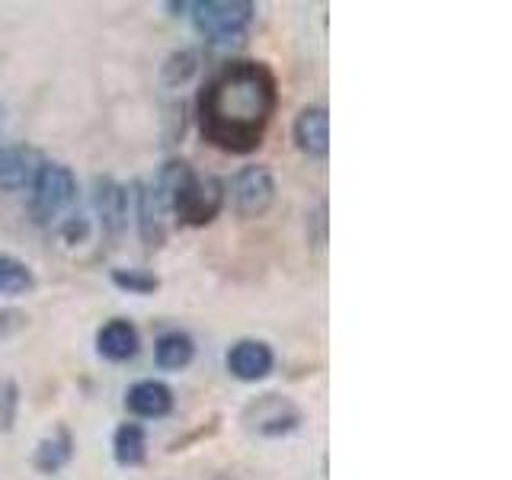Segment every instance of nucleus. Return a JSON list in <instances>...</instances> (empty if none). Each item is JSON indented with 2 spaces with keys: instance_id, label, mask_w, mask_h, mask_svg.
<instances>
[{
  "instance_id": "nucleus-18",
  "label": "nucleus",
  "mask_w": 512,
  "mask_h": 480,
  "mask_svg": "<svg viewBox=\"0 0 512 480\" xmlns=\"http://www.w3.org/2000/svg\"><path fill=\"white\" fill-rule=\"evenodd\" d=\"M112 285L122 288L128 295H154L160 288V279L154 276L151 269H112Z\"/></svg>"
},
{
  "instance_id": "nucleus-8",
  "label": "nucleus",
  "mask_w": 512,
  "mask_h": 480,
  "mask_svg": "<svg viewBox=\"0 0 512 480\" xmlns=\"http://www.w3.org/2000/svg\"><path fill=\"white\" fill-rule=\"evenodd\" d=\"M295 144L304 157L324 160L330 151V116L324 106H304L292 125Z\"/></svg>"
},
{
  "instance_id": "nucleus-7",
  "label": "nucleus",
  "mask_w": 512,
  "mask_h": 480,
  "mask_svg": "<svg viewBox=\"0 0 512 480\" xmlns=\"http://www.w3.org/2000/svg\"><path fill=\"white\" fill-rule=\"evenodd\" d=\"M93 208L106 234H122L128 224V189L112 176L93 180Z\"/></svg>"
},
{
  "instance_id": "nucleus-4",
  "label": "nucleus",
  "mask_w": 512,
  "mask_h": 480,
  "mask_svg": "<svg viewBox=\"0 0 512 480\" xmlns=\"http://www.w3.org/2000/svg\"><path fill=\"white\" fill-rule=\"evenodd\" d=\"M29 189H32L29 208H32V218H36V224L58 221L77 199L74 173H71V167L58 164V160H52V164H42L39 176L32 180Z\"/></svg>"
},
{
  "instance_id": "nucleus-13",
  "label": "nucleus",
  "mask_w": 512,
  "mask_h": 480,
  "mask_svg": "<svg viewBox=\"0 0 512 480\" xmlns=\"http://www.w3.org/2000/svg\"><path fill=\"white\" fill-rule=\"evenodd\" d=\"M71 458H74V436L68 432V426H58L52 436L39 439L36 452H32V464H36L39 474H58Z\"/></svg>"
},
{
  "instance_id": "nucleus-17",
  "label": "nucleus",
  "mask_w": 512,
  "mask_h": 480,
  "mask_svg": "<svg viewBox=\"0 0 512 480\" xmlns=\"http://www.w3.org/2000/svg\"><path fill=\"white\" fill-rule=\"evenodd\" d=\"M36 285L32 269L10 253H0V295H26Z\"/></svg>"
},
{
  "instance_id": "nucleus-3",
  "label": "nucleus",
  "mask_w": 512,
  "mask_h": 480,
  "mask_svg": "<svg viewBox=\"0 0 512 480\" xmlns=\"http://www.w3.org/2000/svg\"><path fill=\"white\" fill-rule=\"evenodd\" d=\"M192 26L212 45H231L247 36L256 16V4L250 0H202L192 4Z\"/></svg>"
},
{
  "instance_id": "nucleus-10",
  "label": "nucleus",
  "mask_w": 512,
  "mask_h": 480,
  "mask_svg": "<svg viewBox=\"0 0 512 480\" xmlns=\"http://www.w3.org/2000/svg\"><path fill=\"white\" fill-rule=\"evenodd\" d=\"M272 365H276V356L263 340H237L228 349V372L237 381H263L272 372Z\"/></svg>"
},
{
  "instance_id": "nucleus-9",
  "label": "nucleus",
  "mask_w": 512,
  "mask_h": 480,
  "mask_svg": "<svg viewBox=\"0 0 512 480\" xmlns=\"http://www.w3.org/2000/svg\"><path fill=\"white\" fill-rule=\"evenodd\" d=\"M42 154L36 148H26V144H13V148H0V189L7 192H20L29 189L32 180L42 170Z\"/></svg>"
},
{
  "instance_id": "nucleus-11",
  "label": "nucleus",
  "mask_w": 512,
  "mask_h": 480,
  "mask_svg": "<svg viewBox=\"0 0 512 480\" xmlns=\"http://www.w3.org/2000/svg\"><path fill=\"white\" fill-rule=\"evenodd\" d=\"M125 407H128V413L141 416V420H160V416H167L173 410V391L164 381H154V378L138 381L128 388Z\"/></svg>"
},
{
  "instance_id": "nucleus-6",
  "label": "nucleus",
  "mask_w": 512,
  "mask_h": 480,
  "mask_svg": "<svg viewBox=\"0 0 512 480\" xmlns=\"http://www.w3.org/2000/svg\"><path fill=\"white\" fill-rule=\"evenodd\" d=\"M231 202L234 212L240 218H260L269 212V205L276 202V180H272V170L263 164L244 167L234 180H231Z\"/></svg>"
},
{
  "instance_id": "nucleus-21",
  "label": "nucleus",
  "mask_w": 512,
  "mask_h": 480,
  "mask_svg": "<svg viewBox=\"0 0 512 480\" xmlns=\"http://www.w3.org/2000/svg\"><path fill=\"white\" fill-rule=\"evenodd\" d=\"M90 234V221L84 215H71V218H64L61 224V237H64V244H84Z\"/></svg>"
},
{
  "instance_id": "nucleus-19",
  "label": "nucleus",
  "mask_w": 512,
  "mask_h": 480,
  "mask_svg": "<svg viewBox=\"0 0 512 480\" xmlns=\"http://www.w3.org/2000/svg\"><path fill=\"white\" fill-rule=\"evenodd\" d=\"M20 413V384L13 378H0V429L10 432Z\"/></svg>"
},
{
  "instance_id": "nucleus-5",
  "label": "nucleus",
  "mask_w": 512,
  "mask_h": 480,
  "mask_svg": "<svg viewBox=\"0 0 512 480\" xmlns=\"http://www.w3.org/2000/svg\"><path fill=\"white\" fill-rule=\"evenodd\" d=\"M244 426L260 439H282L301 426V410L285 394H263L247 404Z\"/></svg>"
},
{
  "instance_id": "nucleus-12",
  "label": "nucleus",
  "mask_w": 512,
  "mask_h": 480,
  "mask_svg": "<svg viewBox=\"0 0 512 480\" xmlns=\"http://www.w3.org/2000/svg\"><path fill=\"white\" fill-rule=\"evenodd\" d=\"M96 352L109 362H128L138 352V330L132 320L116 317L96 330Z\"/></svg>"
},
{
  "instance_id": "nucleus-15",
  "label": "nucleus",
  "mask_w": 512,
  "mask_h": 480,
  "mask_svg": "<svg viewBox=\"0 0 512 480\" xmlns=\"http://www.w3.org/2000/svg\"><path fill=\"white\" fill-rule=\"evenodd\" d=\"M135 199H138V231L148 247L164 244V208L157 205L154 192L148 183H135Z\"/></svg>"
},
{
  "instance_id": "nucleus-16",
  "label": "nucleus",
  "mask_w": 512,
  "mask_h": 480,
  "mask_svg": "<svg viewBox=\"0 0 512 480\" xmlns=\"http://www.w3.org/2000/svg\"><path fill=\"white\" fill-rule=\"evenodd\" d=\"M112 458L122 468H138L148 458V436H144L141 423H122L112 432Z\"/></svg>"
},
{
  "instance_id": "nucleus-1",
  "label": "nucleus",
  "mask_w": 512,
  "mask_h": 480,
  "mask_svg": "<svg viewBox=\"0 0 512 480\" xmlns=\"http://www.w3.org/2000/svg\"><path fill=\"white\" fill-rule=\"evenodd\" d=\"M276 77L263 61H228L199 93V128L208 144L228 154H250L276 112Z\"/></svg>"
},
{
  "instance_id": "nucleus-20",
  "label": "nucleus",
  "mask_w": 512,
  "mask_h": 480,
  "mask_svg": "<svg viewBox=\"0 0 512 480\" xmlns=\"http://www.w3.org/2000/svg\"><path fill=\"white\" fill-rule=\"evenodd\" d=\"M196 55L192 52H173L170 58H167V64H164V80L170 87H176V84H186V80L196 74Z\"/></svg>"
},
{
  "instance_id": "nucleus-2",
  "label": "nucleus",
  "mask_w": 512,
  "mask_h": 480,
  "mask_svg": "<svg viewBox=\"0 0 512 480\" xmlns=\"http://www.w3.org/2000/svg\"><path fill=\"white\" fill-rule=\"evenodd\" d=\"M151 186L160 208L192 228L212 224L224 208V183L218 176H199L186 160H167Z\"/></svg>"
},
{
  "instance_id": "nucleus-14",
  "label": "nucleus",
  "mask_w": 512,
  "mask_h": 480,
  "mask_svg": "<svg viewBox=\"0 0 512 480\" xmlns=\"http://www.w3.org/2000/svg\"><path fill=\"white\" fill-rule=\"evenodd\" d=\"M154 359L160 368H167V372H180V368H186L196 359V343H192V336L183 330H167L157 336Z\"/></svg>"
}]
</instances>
